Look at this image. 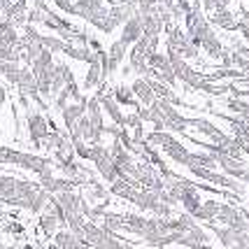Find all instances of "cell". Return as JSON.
Returning <instances> with one entry per match:
<instances>
[{
	"mask_svg": "<svg viewBox=\"0 0 249 249\" xmlns=\"http://www.w3.org/2000/svg\"><path fill=\"white\" fill-rule=\"evenodd\" d=\"M133 93L138 96L142 105H152L156 100V93H154V87H152V79L149 77H138L133 82Z\"/></svg>",
	"mask_w": 249,
	"mask_h": 249,
	"instance_id": "4",
	"label": "cell"
},
{
	"mask_svg": "<svg viewBox=\"0 0 249 249\" xmlns=\"http://www.w3.org/2000/svg\"><path fill=\"white\" fill-rule=\"evenodd\" d=\"M12 2H14V0H0V12L5 14V12L10 10V5H12Z\"/></svg>",
	"mask_w": 249,
	"mask_h": 249,
	"instance_id": "17",
	"label": "cell"
},
{
	"mask_svg": "<svg viewBox=\"0 0 249 249\" xmlns=\"http://www.w3.org/2000/svg\"><path fill=\"white\" fill-rule=\"evenodd\" d=\"M61 224H63V221L58 219V214H56L54 210L44 212L42 217H40V228H42L44 233H49V235H52V233H56V228L61 226Z\"/></svg>",
	"mask_w": 249,
	"mask_h": 249,
	"instance_id": "12",
	"label": "cell"
},
{
	"mask_svg": "<svg viewBox=\"0 0 249 249\" xmlns=\"http://www.w3.org/2000/svg\"><path fill=\"white\" fill-rule=\"evenodd\" d=\"M105 82V75H103V68H100V61L89 65V75L84 79V89H93V87H100Z\"/></svg>",
	"mask_w": 249,
	"mask_h": 249,
	"instance_id": "10",
	"label": "cell"
},
{
	"mask_svg": "<svg viewBox=\"0 0 249 249\" xmlns=\"http://www.w3.org/2000/svg\"><path fill=\"white\" fill-rule=\"evenodd\" d=\"M89 47H91L93 52H100V49H103V44H100V40H98L96 35H91V37H89Z\"/></svg>",
	"mask_w": 249,
	"mask_h": 249,
	"instance_id": "15",
	"label": "cell"
},
{
	"mask_svg": "<svg viewBox=\"0 0 249 249\" xmlns=\"http://www.w3.org/2000/svg\"><path fill=\"white\" fill-rule=\"evenodd\" d=\"M5 103H7V89L0 84V109H2V105H5Z\"/></svg>",
	"mask_w": 249,
	"mask_h": 249,
	"instance_id": "16",
	"label": "cell"
},
{
	"mask_svg": "<svg viewBox=\"0 0 249 249\" xmlns=\"http://www.w3.org/2000/svg\"><path fill=\"white\" fill-rule=\"evenodd\" d=\"M40 44H42L44 49H49V52H63L65 49V40L63 37H56V35H42V37H40Z\"/></svg>",
	"mask_w": 249,
	"mask_h": 249,
	"instance_id": "13",
	"label": "cell"
},
{
	"mask_svg": "<svg viewBox=\"0 0 249 249\" xmlns=\"http://www.w3.org/2000/svg\"><path fill=\"white\" fill-rule=\"evenodd\" d=\"M142 33H144L142 31V19H140V14H135V17H130L128 21L121 26V37L119 40H124L128 47H133V44L142 37Z\"/></svg>",
	"mask_w": 249,
	"mask_h": 249,
	"instance_id": "3",
	"label": "cell"
},
{
	"mask_svg": "<svg viewBox=\"0 0 249 249\" xmlns=\"http://www.w3.org/2000/svg\"><path fill=\"white\" fill-rule=\"evenodd\" d=\"M100 105H103V109H105L109 117H112L114 126L126 128V117L121 114V105L117 103V100H114V96H103V98H100Z\"/></svg>",
	"mask_w": 249,
	"mask_h": 249,
	"instance_id": "6",
	"label": "cell"
},
{
	"mask_svg": "<svg viewBox=\"0 0 249 249\" xmlns=\"http://www.w3.org/2000/svg\"><path fill=\"white\" fill-rule=\"evenodd\" d=\"M114 93V100L119 103V105H126V107H140V100H138V96L133 93V87H126V84H119V87L112 89Z\"/></svg>",
	"mask_w": 249,
	"mask_h": 249,
	"instance_id": "7",
	"label": "cell"
},
{
	"mask_svg": "<svg viewBox=\"0 0 249 249\" xmlns=\"http://www.w3.org/2000/svg\"><path fill=\"white\" fill-rule=\"evenodd\" d=\"M126 52H128V44L124 42V40H117V42H112V47H109V75L112 72H117V68L121 65V61L126 58Z\"/></svg>",
	"mask_w": 249,
	"mask_h": 249,
	"instance_id": "8",
	"label": "cell"
},
{
	"mask_svg": "<svg viewBox=\"0 0 249 249\" xmlns=\"http://www.w3.org/2000/svg\"><path fill=\"white\" fill-rule=\"evenodd\" d=\"M26 126H28V135H31V142L35 147H40L49 133V124H47V117L37 109H28L26 112Z\"/></svg>",
	"mask_w": 249,
	"mask_h": 249,
	"instance_id": "1",
	"label": "cell"
},
{
	"mask_svg": "<svg viewBox=\"0 0 249 249\" xmlns=\"http://www.w3.org/2000/svg\"><path fill=\"white\" fill-rule=\"evenodd\" d=\"M247 2H249V0H247Z\"/></svg>",
	"mask_w": 249,
	"mask_h": 249,
	"instance_id": "18",
	"label": "cell"
},
{
	"mask_svg": "<svg viewBox=\"0 0 249 249\" xmlns=\"http://www.w3.org/2000/svg\"><path fill=\"white\" fill-rule=\"evenodd\" d=\"M189 126H194L198 133L207 135L214 144H224V142H228V138H231V135H226L224 130H219L212 121H207V119H189Z\"/></svg>",
	"mask_w": 249,
	"mask_h": 249,
	"instance_id": "2",
	"label": "cell"
},
{
	"mask_svg": "<svg viewBox=\"0 0 249 249\" xmlns=\"http://www.w3.org/2000/svg\"><path fill=\"white\" fill-rule=\"evenodd\" d=\"M87 103H89V98H87V100H82V103H72V105H65V107L61 109V114H63V124H65V128H68V130L72 128L77 121H79L82 117H84V114H87Z\"/></svg>",
	"mask_w": 249,
	"mask_h": 249,
	"instance_id": "5",
	"label": "cell"
},
{
	"mask_svg": "<svg viewBox=\"0 0 249 249\" xmlns=\"http://www.w3.org/2000/svg\"><path fill=\"white\" fill-rule=\"evenodd\" d=\"M198 47H200L205 54L212 56V58H221V54H224V44H221V40L214 35V31L207 33L205 37L200 40V44H198Z\"/></svg>",
	"mask_w": 249,
	"mask_h": 249,
	"instance_id": "9",
	"label": "cell"
},
{
	"mask_svg": "<svg viewBox=\"0 0 249 249\" xmlns=\"http://www.w3.org/2000/svg\"><path fill=\"white\" fill-rule=\"evenodd\" d=\"M212 23H217L221 28H226V31H238V21L233 19V14L228 10H217L212 14Z\"/></svg>",
	"mask_w": 249,
	"mask_h": 249,
	"instance_id": "11",
	"label": "cell"
},
{
	"mask_svg": "<svg viewBox=\"0 0 249 249\" xmlns=\"http://www.w3.org/2000/svg\"><path fill=\"white\" fill-rule=\"evenodd\" d=\"M54 5L63 12V14H70V17L75 14V5H72V0H54Z\"/></svg>",
	"mask_w": 249,
	"mask_h": 249,
	"instance_id": "14",
	"label": "cell"
}]
</instances>
